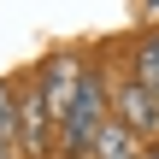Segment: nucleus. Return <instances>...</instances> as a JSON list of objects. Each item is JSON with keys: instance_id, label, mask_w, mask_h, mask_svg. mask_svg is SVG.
Returning <instances> with one entry per match:
<instances>
[{"instance_id": "nucleus-1", "label": "nucleus", "mask_w": 159, "mask_h": 159, "mask_svg": "<svg viewBox=\"0 0 159 159\" xmlns=\"http://www.w3.org/2000/svg\"><path fill=\"white\" fill-rule=\"evenodd\" d=\"M106 124H112V77H106L100 65H89L83 89H77V100H71V112H65L59 130H53V159H89L94 136H100Z\"/></svg>"}, {"instance_id": "nucleus-2", "label": "nucleus", "mask_w": 159, "mask_h": 159, "mask_svg": "<svg viewBox=\"0 0 159 159\" xmlns=\"http://www.w3.org/2000/svg\"><path fill=\"white\" fill-rule=\"evenodd\" d=\"M112 118L130 124V136L153 142V136H159V94L142 89L136 77H118V83H112Z\"/></svg>"}, {"instance_id": "nucleus-3", "label": "nucleus", "mask_w": 159, "mask_h": 159, "mask_svg": "<svg viewBox=\"0 0 159 159\" xmlns=\"http://www.w3.org/2000/svg\"><path fill=\"white\" fill-rule=\"evenodd\" d=\"M83 77H89V59H83V53H53V59L35 71V89L47 94L53 118H65V112H71V100H77Z\"/></svg>"}, {"instance_id": "nucleus-4", "label": "nucleus", "mask_w": 159, "mask_h": 159, "mask_svg": "<svg viewBox=\"0 0 159 159\" xmlns=\"http://www.w3.org/2000/svg\"><path fill=\"white\" fill-rule=\"evenodd\" d=\"M89 159H148V148H142V136H130V124H118V118H112V124L94 136Z\"/></svg>"}, {"instance_id": "nucleus-5", "label": "nucleus", "mask_w": 159, "mask_h": 159, "mask_svg": "<svg viewBox=\"0 0 159 159\" xmlns=\"http://www.w3.org/2000/svg\"><path fill=\"white\" fill-rule=\"evenodd\" d=\"M130 77H136L142 89L159 94V30H148V35L136 41V53H130Z\"/></svg>"}, {"instance_id": "nucleus-6", "label": "nucleus", "mask_w": 159, "mask_h": 159, "mask_svg": "<svg viewBox=\"0 0 159 159\" xmlns=\"http://www.w3.org/2000/svg\"><path fill=\"white\" fill-rule=\"evenodd\" d=\"M18 94L24 89L0 77V142H12V148H18Z\"/></svg>"}, {"instance_id": "nucleus-7", "label": "nucleus", "mask_w": 159, "mask_h": 159, "mask_svg": "<svg viewBox=\"0 0 159 159\" xmlns=\"http://www.w3.org/2000/svg\"><path fill=\"white\" fill-rule=\"evenodd\" d=\"M0 159H24V153H18V148H12V142H0Z\"/></svg>"}]
</instances>
